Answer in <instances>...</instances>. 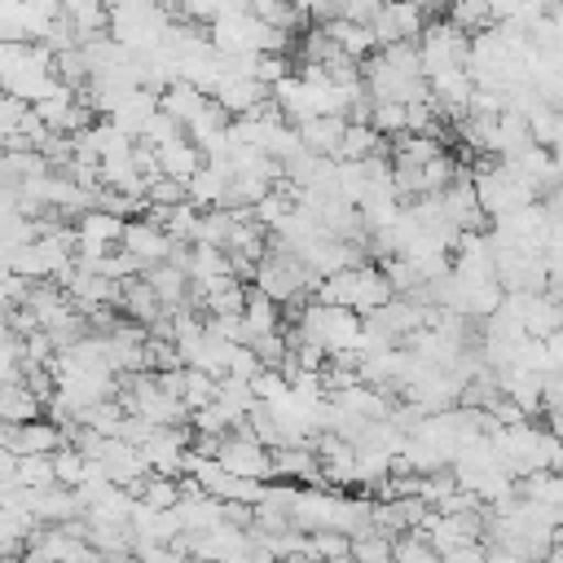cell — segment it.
<instances>
[{"label": "cell", "mask_w": 563, "mask_h": 563, "mask_svg": "<svg viewBox=\"0 0 563 563\" xmlns=\"http://www.w3.org/2000/svg\"><path fill=\"white\" fill-rule=\"evenodd\" d=\"M167 31H172V13L158 0H114L106 9V35L136 57L154 53L167 40Z\"/></svg>", "instance_id": "cell-1"}, {"label": "cell", "mask_w": 563, "mask_h": 563, "mask_svg": "<svg viewBox=\"0 0 563 563\" xmlns=\"http://www.w3.org/2000/svg\"><path fill=\"white\" fill-rule=\"evenodd\" d=\"M466 44L471 35H462L449 18H427L422 35H418V57H422V75H440V70H462L466 66Z\"/></svg>", "instance_id": "cell-2"}, {"label": "cell", "mask_w": 563, "mask_h": 563, "mask_svg": "<svg viewBox=\"0 0 563 563\" xmlns=\"http://www.w3.org/2000/svg\"><path fill=\"white\" fill-rule=\"evenodd\" d=\"M216 462H220L229 475H242V479H260V484H268V479H273V457H268V449H264L246 427H238V431L220 435Z\"/></svg>", "instance_id": "cell-3"}, {"label": "cell", "mask_w": 563, "mask_h": 563, "mask_svg": "<svg viewBox=\"0 0 563 563\" xmlns=\"http://www.w3.org/2000/svg\"><path fill=\"white\" fill-rule=\"evenodd\" d=\"M427 18H431V13H427L418 0H383L378 18L369 22L374 48H387V44H418Z\"/></svg>", "instance_id": "cell-4"}, {"label": "cell", "mask_w": 563, "mask_h": 563, "mask_svg": "<svg viewBox=\"0 0 563 563\" xmlns=\"http://www.w3.org/2000/svg\"><path fill=\"white\" fill-rule=\"evenodd\" d=\"M211 101H216L229 119H246V114H260L273 97H268V88H264L255 75H224V79L216 84Z\"/></svg>", "instance_id": "cell-5"}, {"label": "cell", "mask_w": 563, "mask_h": 563, "mask_svg": "<svg viewBox=\"0 0 563 563\" xmlns=\"http://www.w3.org/2000/svg\"><path fill=\"white\" fill-rule=\"evenodd\" d=\"M189 440H194L189 422H185V427H154V435L141 444V457H145V466H150L154 475H172V479H176Z\"/></svg>", "instance_id": "cell-6"}, {"label": "cell", "mask_w": 563, "mask_h": 563, "mask_svg": "<svg viewBox=\"0 0 563 563\" xmlns=\"http://www.w3.org/2000/svg\"><path fill=\"white\" fill-rule=\"evenodd\" d=\"M119 246H123L141 268H150V264H163V260L172 255V246H176V242L163 233V224H154L150 216H136V220H128V224H123Z\"/></svg>", "instance_id": "cell-7"}, {"label": "cell", "mask_w": 563, "mask_h": 563, "mask_svg": "<svg viewBox=\"0 0 563 563\" xmlns=\"http://www.w3.org/2000/svg\"><path fill=\"white\" fill-rule=\"evenodd\" d=\"M158 114V92H150V88H136V92H128L110 114H106V123H114L123 136H141L145 132V123Z\"/></svg>", "instance_id": "cell-8"}, {"label": "cell", "mask_w": 563, "mask_h": 563, "mask_svg": "<svg viewBox=\"0 0 563 563\" xmlns=\"http://www.w3.org/2000/svg\"><path fill=\"white\" fill-rule=\"evenodd\" d=\"M343 128H347V114H317V119L299 123L295 132H299V145H303L308 154L334 158V150H339V141H343Z\"/></svg>", "instance_id": "cell-9"}, {"label": "cell", "mask_w": 563, "mask_h": 563, "mask_svg": "<svg viewBox=\"0 0 563 563\" xmlns=\"http://www.w3.org/2000/svg\"><path fill=\"white\" fill-rule=\"evenodd\" d=\"M31 510H35V523H70V519H84V501L75 488H44V493H31Z\"/></svg>", "instance_id": "cell-10"}, {"label": "cell", "mask_w": 563, "mask_h": 563, "mask_svg": "<svg viewBox=\"0 0 563 563\" xmlns=\"http://www.w3.org/2000/svg\"><path fill=\"white\" fill-rule=\"evenodd\" d=\"M119 312H123L128 321H136V325H145V330H150L167 308L158 303V295H154L141 277H128V282H119Z\"/></svg>", "instance_id": "cell-11"}, {"label": "cell", "mask_w": 563, "mask_h": 563, "mask_svg": "<svg viewBox=\"0 0 563 563\" xmlns=\"http://www.w3.org/2000/svg\"><path fill=\"white\" fill-rule=\"evenodd\" d=\"M141 282L158 295V303H163V308H180V303L189 299V277H185V268H176L172 260L141 268Z\"/></svg>", "instance_id": "cell-12"}, {"label": "cell", "mask_w": 563, "mask_h": 563, "mask_svg": "<svg viewBox=\"0 0 563 563\" xmlns=\"http://www.w3.org/2000/svg\"><path fill=\"white\" fill-rule=\"evenodd\" d=\"M207 101H211V97H207L202 88H194L189 79H172V84L158 92V110H163V114H172L180 128H189V123H194V114H198Z\"/></svg>", "instance_id": "cell-13"}, {"label": "cell", "mask_w": 563, "mask_h": 563, "mask_svg": "<svg viewBox=\"0 0 563 563\" xmlns=\"http://www.w3.org/2000/svg\"><path fill=\"white\" fill-rule=\"evenodd\" d=\"M35 418H44V400L22 378H4L0 383V422H35Z\"/></svg>", "instance_id": "cell-14"}, {"label": "cell", "mask_w": 563, "mask_h": 563, "mask_svg": "<svg viewBox=\"0 0 563 563\" xmlns=\"http://www.w3.org/2000/svg\"><path fill=\"white\" fill-rule=\"evenodd\" d=\"M321 35H325L339 53H347L352 62H365V57L374 53V35H369V26H356V22H347V18H330V22H321Z\"/></svg>", "instance_id": "cell-15"}, {"label": "cell", "mask_w": 563, "mask_h": 563, "mask_svg": "<svg viewBox=\"0 0 563 563\" xmlns=\"http://www.w3.org/2000/svg\"><path fill=\"white\" fill-rule=\"evenodd\" d=\"M523 150H532V132H528V119L515 114V110H501L497 114V132H493V158H519Z\"/></svg>", "instance_id": "cell-16"}, {"label": "cell", "mask_w": 563, "mask_h": 563, "mask_svg": "<svg viewBox=\"0 0 563 563\" xmlns=\"http://www.w3.org/2000/svg\"><path fill=\"white\" fill-rule=\"evenodd\" d=\"M282 308L268 299V295H260V290H251L246 286V308H242V330H246V343L251 339H260V334H277L282 330Z\"/></svg>", "instance_id": "cell-17"}, {"label": "cell", "mask_w": 563, "mask_h": 563, "mask_svg": "<svg viewBox=\"0 0 563 563\" xmlns=\"http://www.w3.org/2000/svg\"><path fill=\"white\" fill-rule=\"evenodd\" d=\"M176 519H180V532H207V528L224 523V506L211 493H194V497L176 501Z\"/></svg>", "instance_id": "cell-18"}, {"label": "cell", "mask_w": 563, "mask_h": 563, "mask_svg": "<svg viewBox=\"0 0 563 563\" xmlns=\"http://www.w3.org/2000/svg\"><path fill=\"white\" fill-rule=\"evenodd\" d=\"M154 154H158V172L172 176V180H180V185L207 163L202 150H198L189 136H180V141H172V145H163V150H154Z\"/></svg>", "instance_id": "cell-19"}, {"label": "cell", "mask_w": 563, "mask_h": 563, "mask_svg": "<svg viewBox=\"0 0 563 563\" xmlns=\"http://www.w3.org/2000/svg\"><path fill=\"white\" fill-rule=\"evenodd\" d=\"M347 550H352V537L339 532V528L303 532V559H308V563H343Z\"/></svg>", "instance_id": "cell-20"}, {"label": "cell", "mask_w": 563, "mask_h": 563, "mask_svg": "<svg viewBox=\"0 0 563 563\" xmlns=\"http://www.w3.org/2000/svg\"><path fill=\"white\" fill-rule=\"evenodd\" d=\"M378 150H387V141H383L369 123H352V119H347L334 158H339V163H361V158H369V154H378Z\"/></svg>", "instance_id": "cell-21"}, {"label": "cell", "mask_w": 563, "mask_h": 563, "mask_svg": "<svg viewBox=\"0 0 563 563\" xmlns=\"http://www.w3.org/2000/svg\"><path fill=\"white\" fill-rule=\"evenodd\" d=\"M141 506H154V510H176V501H180V488H176V479L172 475H145V479H136L132 488H128Z\"/></svg>", "instance_id": "cell-22"}, {"label": "cell", "mask_w": 563, "mask_h": 563, "mask_svg": "<svg viewBox=\"0 0 563 563\" xmlns=\"http://www.w3.org/2000/svg\"><path fill=\"white\" fill-rule=\"evenodd\" d=\"M13 484L26 488V493L53 488V484H57V479H53V457H48V453H22L18 466H13Z\"/></svg>", "instance_id": "cell-23"}, {"label": "cell", "mask_w": 563, "mask_h": 563, "mask_svg": "<svg viewBox=\"0 0 563 563\" xmlns=\"http://www.w3.org/2000/svg\"><path fill=\"white\" fill-rule=\"evenodd\" d=\"M444 18H449L462 35H479V31H488V26H493L488 0H453V4L444 9Z\"/></svg>", "instance_id": "cell-24"}, {"label": "cell", "mask_w": 563, "mask_h": 563, "mask_svg": "<svg viewBox=\"0 0 563 563\" xmlns=\"http://www.w3.org/2000/svg\"><path fill=\"white\" fill-rule=\"evenodd\" d=\"M352 563H391V537L369 528V532H356L352 537V550H347Z\"/></svg>", "instance_id": "cell-25"}, {"label": "cell", "mask_w": 563, "mask_h": 563, "mask_svg": "<svg viewBox=\"0 0 563 563\" xmlns=\"http://www.w3.org/2000/svg\"><path fill=\"white\" fill-rule=\"evenodd\" d=\"M242 308H246V286L242 282L202 295V317H242Z\"/></svg>", "instance_id": "cell-26"}, {"label": "cell", "mask_w": 563, "mask_h": 563, "mask_svg": "<svg viewBox=\"0 0 563 563\" xmlns=\"http://www.w3.org/2000/svg\"><path fill=\"white\" fill-rule=\"evenodd\" d=\"M53 457V479L62 484V488H79L84 484V471H88V457L79 453V449H70V444H62L57 453H48Z\"/></svg>", "instance_id": "cell-27"}, {"label": "cell", "mask_w": 563, "mask_h": 563, "mask_svg": "<svg viewBox=\"0 0 563 563\" xmlns=\"http://www.w3.org/2000/svg\"><path fill=\"white\" fill-rule=\"evenodd\" d=\"M180 202H185V185H180V180H172V176L145 180V211H150V207L172 211V207H180Z\"/></svg>", "instance_id": "cell-28"}, {"label": "cell", "mask_w": 563, "mask_h": 563, "mask_svg": "<svg viewBox=\"0 0 563 563\" xmlns=\"http://www.w3.org/2000/svg\"><path fill=\"white\" fill-rule=\"evenodd\" d=\"M211 396H216V378L211 374H202V369H189L185 365V387H180V405L194 413V409H202V405H211Z\"/></svg>", "instance_id": "cell-29"}, {"label": "cell", "mask_w": 563, "mask_h": 563, "mask_svg": "<svg viewBox=\"0 0 563 563\" xmlns=\"http://www.w3.org/2000/svg\"><path fill=\"white\" fill-rule=\"evenodd\" d=\"M391 563H440V554L431 550V541H427V537L405 532V537H396V541H391Z\"/></svg>", "instance_id": "cell-30"}, {"label": "cell", "mask_w": 563, "mask_h": 563, "mask_svg": "<svg viewBox=\"0 0 563 563\" xmlns=\"http://www.w3.org/2000/svg\"><path fill=\"white\" fill-rule=\"evenodd\" d=\"M251 352H255L260 369H286V361H290V347H286L282 330H277V334H260V339H251Z\"/></svg>", "instance_id": "cell-31"}, {"label": "cell", "mask_w": 563, "mask_h": 563, "mask_svg": "<svg viewBox=\"0 0 563 563\" xmlns=\"http://www.w3.org/2000/svg\"><path fill=\"white\" fill-rule=\"evenodd\" d=\"M180 136H185V128H180V123H176L172 114H163V110H158V114H154V119L145 123V132H141L136 141H141V145H150V150H163V145L180 141Z\"/></svg>", "instance_id": "cell-32"}, {"label": "cell", "mask_w": 563, "mask_h": 563, "mask_svg": "<svg viewBox=\"0 0 563 563\" xmlns=\"http://www.w3.org/2000/svg\"><path fill=\"white\" fill-rule=\"evenodd\" d=\"M224 374H229V378H242V383H251V378L260 374V361H255L251 343H233V352H229V365H224Z\"/></svg>", "instance_id": "cell-33"}, {"label": "cell", "mask_w": 563, "mask_h": 563, "mask_svg": "<svg viewBox=\"0 0 563 563\" xmlns=\"http://www.w3.org/2000/svg\"><path fill=\"white\" fill-rule=\"evenodd\" d=\"M378 9H383V0H339V18H347L356 26H369L378 18Z\"/></svg>", "instance_id": "cell-34"}, {"label": "cell", "mask_w": 563, "mask_h": 563, "mask_svg": "<svg viewBox=\"0 0 563 563\" xmlns=\"http://www.w3.org/2000/svg\"><path fill=\"white\" fill-rule=\"evenodd\" d=\"M13 466H18V453H9L0 444V484H13Z\"/></svg>", "instance_id": "cell-35"}, {"label": "cell", "mask_w": 563, "mask_h": 563, "mask_svg": "<svg viewBox=\"0 0 563 563\" xmlns=\"http://www.w3.org/2000/svg\"><path fill=\"white\" fill-rule=\"evenodd\" d=\"M282 4H290V9H299V13H312L321 0H282Z\"/></svg>", "instance_id": "cell-36"}, {"label": "cell", "mask_w": 563, "mask_h": 563, "mask_svg": "<svg viewBox=\"0 0 563 563\" xmlns=\"http://www.w3.org/2000/svg\"><path fill=\"white\" fill-rule=\"evenodd\" d=\"M246 563H282V559H273V554H260V550H251V559Z\"/></svg>", "instance_id": "cell-37"}]
</instances>
